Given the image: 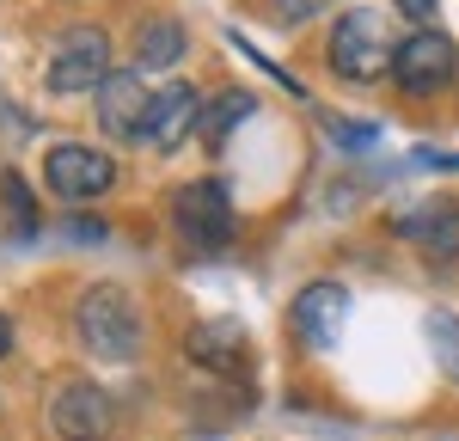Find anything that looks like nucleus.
I'll list each match as a JSON object with an SVG mask.
<instances>
[{
  "instance_id": "5",
  "label": "nucleus",
  "mask_w": 459,
  "mask_h": 441,
  "mask_svg": "<svg viewBox=\"0 0 459 441\" xmlns=\"http://www.w3.org/2000/svg\"><path fill=\"white\" fill-rule=\"evenodd\" d=\"M459 74V49L447 31H411L398 37V56H392V80L411 92V99H429L441 86H454Z\"/></svg>"
},
{
  "instance_id": "9",
  "label": "nucleus",
  "mask_w": 459,
  "mask_h": 441,
  "mask_svg": "<svg viewBox=\"0 0 459 441\" xmlns=\"http://www.w3.org/2000/svg\"><path fill=\"white\" fill-rule=\"evenodd\" d=\"M350 319V289L343 282H307L288 307V325L307 350H331L337 343V325Z\"/></svg>"
},
{
  "instance_id": "16",
  "label": "nucleus",
  "mask_w": 459,
  "mask_h": 441,
  "mask_svg": "<svg viewBox=\"0 0 459 441\" xmlns=\"http://www.w3.org/2000/svg\"><path fill=\"white\" fill-rule=\"evenodd\" d=\"M429 343L441 350L447 380H459V319H454V313H429Z\"/></svg>"
},
{
  "instance_id": "8",
  "label": "nucleus",
  "mask_w": 459,
  "mask_h": 441,
  "mask_svg": "<svg viewBox=\"0 0 459 441\" xmlns=\"http://www.w3.org/2000/svg\"><path fill=\"white\" fill-rule=\"evenodd\" d=\"M92 99H99V129H105L110 142H142L147 135L153 92H147V80H135V68H110V80Z\"/></svg>"
},
{
  "instance_id": "20",
  "label": "nucleus",
  "mask_w": 459,
  "mask_h": 441,
  "mask_svg": "<svg viewBox=\"0 0 459 441\" xmlns=\"http://www.w3.org/2000/svg\"><path fill=\"white\" fill-rule=\"evenodd\" d=\"M435 6H441V0H398V13H404L411 25H429V19H435Z\"/></svg>"
},
{
  "instance_id": "4",
  "label": "nucleus",
  "mask_w": 459,
  "mask_h": 441,
  "mask_svg": "<svg viewBox=\"0 0 459 441\" xmlns=\"http://www.w3.org/2000/svg\"><path fill=\"white\" fill-rule=\"evenodd\" d=\"M43 184L62 196V203H92L117 184V160L105 147H86V142H56L43 153Z\"/></svg>"
},
{
  "instance_id": "15",
  "label": "nucleus",
  "mask_w": 459,
  "mask_h": 441,
  "mask_svg": "<svg viewBox=\"0 0 459 441\" xmlns=\"http://www.w3.org/2000/svg\"><path fill=\"white\" fill-rule=\"evenodd\" d=\"M0 203H6V215H13V233H37V227H43V220H37L31 190H25L19 172H0Z\"/></svg>"
},
{
  "instance_id": "2",
  "label": "nucleus",
  "mask_w": 459,
  "mask_h": 441,
  "mask_svg": "<svg viewBox=\"0 0 459 441\" xmlns=\"http://www.w3.org/2000/svg\"><path fill=\"white\" fill-rule=\"evenodd\" d=\"M74 331H80L86 356H99V362H129L142 350V313H135V300L117 289V282H99V289L80 294Z\"/></svg>"
},
{
  "instance_id": "17",
  "label": "nucleus",
  "mask_w": 459,
  "mask_h": 441,
  "mask_svg": "<svg viewBox=\"0 0 459 441\" xmlns=\"http://www.w3.org/2000/svg\"><path fill=\"white\" fill-rule=\"evenodd\" d=\"M331 142H337V147H374V142H380V129H374V123H350V117H337V123H331Z\"/></svg>"
},
{
  "instance_id": "12",
  "label": "nucleus",
  "mask_w": 459,
  "mask_h": 441,
  "mask_svg": "<svg viewBox=\"0 0 459 441\" xmlns=\"http://www.w3.org/2000/svg\"><path fill=\"white\" fill-rule=\"evenodd\" d=\"M184 356L196 368H233L246 356V325L239 319H203V325L184 337Z\"/></svg>"
},
{
  "instance_id": "18",
  "label": "nucleus",
  "mask_w": 459,
  "mask_h": 441,
  "mask_svg": "<svg viewBox=\"0 0 459 441\" xmlns=\"http://www.w3.org/2000/svg\"><path fill=\"white\" fill-rule=\"evenodd\" d=\"M68 233H74V239H86V246H99V239H105V220H99V215H74Z\"/></svg>"
},
{
  "instance_id": "10",
  "label": "nucleus",
  "mask_w": 459,
  "mask_h": 441,
  "mask_svg": "<svg viewBox=\"0 0 459 441\" xmlns=\"http://www.w3.org/2000/svg\"><path fill=\"white\" fill-rule=\"evenodd\" d=\"M203 123V99H196V86L190 80H172V86H160L153 92V110H147V147H178L190 129Z\"/></svg>"
},
{
  "instance_id": "19",
  "label": "nucleus",
  "mask_w": 459,
  "mask_h": 441,
  "mask_svg": "<svg viewBox=\"0 0 459 441\" xmlns=\"http://www.w3.org/2000/svg\"><path fill=\"white\" fill-rule=\"evenodd\" d=\"M325 0H276V19H288V25H300L307 13H318Z\"/></svg>"
},
{
  "instance_id": "13",
  "label": "nucleus",
  "mask_w": 459,
  "mask_h": 441,
  "mask_svg": "<svg viewBox=\"0 0 459 441\" xmlns=\"http://www.w3.org/2000/svg\"><path fill=\"white\" fill-rule=\"evenodd\" d=\"M184 43H190L184 19H147L135 37V68H172L184 62Z\"/></svg>"
},
{
  "instance_id": "1",
  "label": "nucleus",
  "mask_w": 459,
  "mask_h": 441,
  "mask_svg": "<svg viewBox=\"0 0 459 441\" xmlns=\"http://www.w3.org/2000/svg\"><path fill=\"white\" fill-rule=\"evenodd\" d=\"M331 74H343L355 86H380V74H392V56H398V37L392 25L374 13V6H350L337 25H331Z\"/></svg>"
},
{
  "instance_id": "3",
  "label": "nucleus",
  "mask_w": 459,
  "mask_h": 441,
  "mask_svg": "<svg viewBox=\"0 0 459 441\" xmlns=\"http://www.w3.org/2000/svg\"><path fill=\"white\" fill-rule=\"evenodd\" d=\"M172 227H178V239L196 246V252L227 246V239H233V196H227V184L221 178H190L172 196Z\"/></svg>"
},
{
  "instance_id": "7",
  "label": "nucleus",
  "mask_w": 459,
  "mask_h": 441,
  "mask_svg": "<svg viewBox=\"0 0 459 441\" xmlns=\"http://www.w3.org/2000/svg\"><path fill=\"white\" fill-rule=\"evenodd\" d=\"M105 80H110V37L99 25H80V31H68L56 43V56H49V92L74 99V92H99Z\"/></svg>"
},
{
  "instance_id": "6",
  "label": "nucleus",
  "mask_w": 459,
  "mask_h": 441,
  "mask_svg": "<svg viewBox=\"0 0 459 441\" xmlns=\"http://www.w3.org/2000/svg\"><path fill=\"white\" fill-rule=\"evenodd\" d=\"M49 436L56 441H110L117 436V399L92 380H68L49 399Z\"/></svg>"
},
{
  "instance_id": "14",
  "label": "nucleus",
  "mask_w": 459,
  "mask_h": 441,
  "mask_svg": "<svg viewBox=\"0 0 459 441\" xmlns=\"http://www.w3.org/2000/svg\"><path fill=\"white\" fill-rule=\"evenodd\" d=\"M251 110H257V99H251V92H221L214 105H203V123H196V129H203V147H214V153H221V147H227V135L246 123Z\"/></svg>"
},
{
  "instance_id": "11",
  "label": "nucleus",
  "mask_w": 459,
  "mask_h": 441,
  "mask_svg": "<svg viewBox=\"0 0 459 441\" xmlns=\"http://www.w3.org/2000/svg\"><path fill=\"white\" fill-rule=\"evenodd\" d=\"M398 233L411 246H423L429 257H454L459 252V203L454 196H429L411 215H398Z\"/></svg>"
},
{
  "instance_id": "21",
  "label": "nucleus",
  "mask_w": 459,
  "mask_h": 441,
  "mask_svg": "<svg viewBox=\"0 0 459 441\" xmlns=\"http://www.w3.org/2000/svg\"><path fill=\"white\" fill-rule=\"evenodd\" d=\"M6 350H13V319L0 313V356H6Z\"/></svg>"
}]
</instances>
